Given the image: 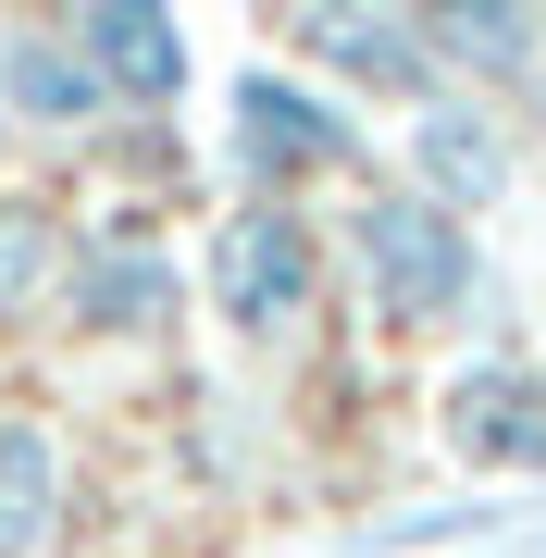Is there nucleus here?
<instances>
[{"instance_id": "obj_1", "label": "nucleus", "mask_w": 546, "mask_h": 558, "mask_svg": "<svg viewBox=\"0 0 546 558\" xmlns=\"http://www.w3.org/2000/svg\"><path fill=\"white\" fill-rule=\"evenodd\" d=\"M348 274H361L373 323L435 336V323H460L472 286H485V260H472V211H447L435 186H361V199H348Z\"/></svg>"}, {"instance_id": "obj_2", "label": "nucleus", "mask_w": 546, "mask_h": 558, "mask_svg": "<svg viewBox=\"0 0 546 558\" xmlns=\"http://www.w3.org/2000/svg\"><path fill=\"white\" fill-rule=\"evenodd\" d=\"M223 161H236L262 199H299V186H324V174H361V124H348L324 87L248 62L236 100H223Z\"/></svg>"}, {"instance_id": "obj_3", "label": "nucleus", "mask_w": 546, "mask_h": 558, "mask_svg": "<svg viewBox=\"0 0 546 558\" xmlns=\"http://www.w3.org/2000/svg\"><path fill=\"white\" fill-rule=\"evenodd\" d=\"M211 311L236 323L248 348L299 336V323L324 311V236H311V223L286 211V199L223 211V236H211Z\"/></svg>"}, {"instance_id": "obj_4", "label": "nucleus", "mask_w": 546, "mask_h": 558, "mask_svg": "<svg viewBox=\"0 0 546 558\" xmlns=\"http://www.w3.org/2000/svg\"><path fill=\"white\" fill-rule=\"evenodd\" d=\"M435 435H447L460 472H546V373L534 360H472V373H447Z\"/></svg>"}, {"instance_id": "obj_5", "label": "nucleus", "mask_w": 546, "mask_h": 558, "mask_svg": "<svg viewBox=\"0 0 546 558\" xmlns=\"http://www.w3.org/2000/svg\"><path fill=\"white\" fill-rule=\"evenodd\" d=\"M311 62H336L348 87H385V100H435V38L385 0H299Z\"/></svg>"}, {"instance_id": "obj_6", "label": "nucleus", "mask_w": 546, "mask_h": 558, "mask_svg": "<svg viewBox=\"0 0 546 558\" xmlns=\"http://www.w3.org/2000/svg\"><path fill=\"white\" fill-rule=\"evenodd\" d=\"M174 299H186V286H174V260L149 248V236H100V248L62 260V299L50 311H75V336H112L124 348V336H162Z\"/></svg>"}, {"instance_id": "obj_7", "label": "nucleus", "mask_w": 546, "mask_h": 558, "mask_svg": "<svg viewBox=\"0 0 546 558\" xmlns=\"http://www.w3.org/2000/svg\"><path fill=\"white\" fill-rule=\"evenodd\" d=\"M75 50L100 62L112 100H174V87H186L174 0H75Z\"/></svg>"}, {"instance_id": "obj_8", "label": "nucleus", "mask_w": 546, "mask_h": 558, "mask_svg": "<svg viewBox=\"0 0 546 558\" xmlns=\"http://www.w3.org/2000/svg\"><path fill=\"white\" fill-rule=\"evenodd\" d=\"M410 186H435L447 211H497L509 199V124L472 100H423L410 124Z\"/></svg>"}, {"instance_id": "obj_9", "label": "nucleus", "mask_w": 546, "mask_h": 558, "mask_svg": "<svg viewBox=\"0 0 546 558\" xmlns=\"http://www.w3.org/2000/svg\"><path fill=\"white\" fill-rule=\"evenodd\" d=\"M0 112H13V124H100L112 112L100 62L75 50V25H62V38H38V25L0 38Z\"/></svg>"}, {"instance_id": "obj_10", "label": "nucleus", "mask_w": 546, "mask_h": 558, "mask_svg": "<svg viewBox=\"0 0 546 558\" xmlns=\"http://www.w3.org/2000/svg\"><path fill=\"white\" fill-rule=\"evenodd\" d=\"M435 38V62H472V75H534V50H546V25H534V0H423L410 13Z\"/></svg>"}, {"instance_id": "obj_11", "label": "nucleus", "mask_w": 546, "mask_h": 558, "mask_svg": "<svg viewBox=\"0 0 546 558\" xmlns=\"http://www.w3.org/2000/svg\"><path fill=\"white\" fill-rule=\"evenodd\" d=\"M62 534V447L50 422H0V558H38Z\"/></svg>"}, {"instance_id": "obj_12", "label": "nucleus", "mask_w": 546, "mask_h": 558, "mask_svg": "<svg viewBox=\"0 0 546 558\" xmlns=\"http://www.w3.org/2000/svg\"><path fill=\"white\" fill-rule=\"evenodd\" d=\"M62 260H75V223L50 199H0V323H38L62 299Z\"/></svg>"}, {"instance_id": "obj_13", "label": "nucleus", "mask_w": 546, "mask_h": 558, "mask_svg": "<svg viewBox=\"0 0 546 558\" xmlns=\"http://www.w3.org/2000/svg\"><path fill=\"white\" fill-rule=\"evenodd\" d=\"M0 137H13V112H0Z\"/></svg>"}]
</instances>
